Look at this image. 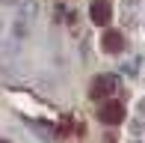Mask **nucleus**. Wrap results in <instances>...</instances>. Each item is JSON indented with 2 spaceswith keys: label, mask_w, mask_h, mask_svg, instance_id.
I'll use <instances>...</instances> for the list:
<instances>
[{
  "label": "nucleus",
  "mask_w": 145,
  "mask_h": 143,
  "mask_svg": "<svg viewBox=\"0 0 145 143\" xmlns=\"http://www.w3.org/2000/svg\"><path fill=\"white\" fill-rule=\"evenodd\" d=\"M98 119L104 122V125H118V122H124V105L121 101H104L101 110H98Z\"/></svg>",
  "instance_id": "1"
},
{
  "label": "nucleus",
  "mask_w": 145,
  "mask_h": 143,
  "mask_svg": "<svg viewBox=\"0 0 145 143\" xmlns=\"http://www.w3.org/2000/svg\"><path fill=\"white\" fill-rule=\"evenodd\" d=\"M113 93H116V81L107 77V75H98L95 81L89 83V99H95V101L107 99V95H113Z\"/></svg>",
  "instance_id": "2"
},
{
  "label": "nucleus",
  "mask_w": 145,
  "mask_h": 143,
  "mask_svg": "<svg viewBox=\"0 0 145 143\" xmlns=\"http://www.w3.org/2000/svg\"><path fill=\"white\" fill-rule=\"evenodd\" d=\"M89 15H92L95 24H110L113 21V3H110V0H92Z\"/></svg>",
  "instance_id": "3"
},
{
  "label": "nucleus",
  "mask_w": 145,
  "mask_h": 143,
  "mask_svg": "<svg viewBox=\"0 0 145 143\" xmlns=\"http://www.w3.org/2000/svg\"><path fill=\"white\" fill-rule=\"evenodd\" d=\"M101 45H104L107 54H118V51H124V36L118 33V30H107L104 39H101Z\"/></svg>",
  "instance_id": "4"
}]
</instances>
